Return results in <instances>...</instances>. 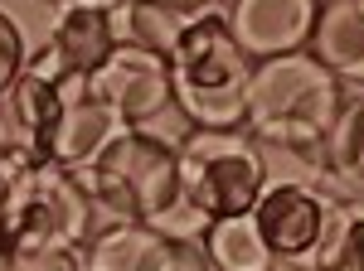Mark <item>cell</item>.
Wrapping results in <instances>:
<instances>
[{"instance_id": "7402d4cb", "label": "cell", "mask_w": 364, "mask_h": 271, "mask_svg": "<svg viewBox=\"0 0 364 271\" xmlns=\"http://www.w3.org/2000/svg\"><path fill=\"white\" fill-rule=\"evenodd\" d=\"M58 5H63V0H58Z\"/></svg>"}, {"instance_id": "9a60e30c", "label": "cell", "mask_w": 364, "mask_h": 271, "mask_svg": "<svg viewBox=\"0 0 364 271\" xmlns=\"http://www.w3.org/2000/svg\"><path fill=\"white\" fill-rule=\"evenodd\" d=\"M282 267H311V271H364V204L350 194H336V209L326 218V233L306 262Z\"/></svg>"}, {"instance_id": "7c38bea8", "label": "cell", "mask_w": 364, "mask_h": 271, "mask_svg": "<svg viewBox=\"0 0 364 271\" xmlns=\"http://www.w3.org/2000/svg\"><path fill=\"white\" fill-rule=\"evenodd\" d=\"M58 111H63V82L44 78L34 68H20L15 82L0 92V126H5V136H15L10 145L29 150L34 160L49 155Z\"/></svg>"}, {"instance_id": "2e32d148", "label": "cell", "mask_w": 364, "mask_h": 271, "mask_svg": "<svg viewBox=\"0 0 364 271\" xmlns=\"http://www.w3.org/2000/svg\"><path fill=\"white\" fill-rule=\"evenodd\" d=\"M199 252L209 271H272V252L262 247L257 228H252L248 214H233V218H214L204 233H199Z\"/></svg>"}, {"instance_id": "52a82bcc", "label": "cell", "mask_w": 364, "mask_h": 271, "mask_svg": "<svg viewBox=\"0 0 364 271\" xmlns=\"http://www.w3.org/2000/svg\"><path fill=\"white\" fill-rule=\"evenodd\" d=\"M83 87L92 102H102L127 126H151L161 111L175 107V97H170V63L136 49V44H117L107 54V63L83 78Z\"/></svg>"}, {"instance_id": "44dd1931", "label": "cell", "mask_w": 364, "mask_h": 271, "mask_svg": "<svg viewBox=\"0 0 364 271\" xmlns=\"http://www.w3.org/2000/svg\"><path fill=\"white\" fill-rule=\"evenodd\" d=\"M5 150H10V136H5V126H0V155H5Z\"/></svg>"}, {"instance_id": "ba28073f", "label": "cell", "mask_w": 364, "mask_h": 271, "mask_svg": "<svg viewBox=\"0 0 364 271\" xmlns=\"http://www.w3.org/2000/svg\"><path fill=\"white\" fill-rule=\"evenodd\" d=\"M83 271H209L199 243L170 238L161 228L112 218L83 247Z\"/></svg>"}, {"instance_id": "6da1fadb", "label": "cell", "mask_w": 364, "mask_h": 271, "mask_svg": "<svg viewBox=\"0 0 364 271\" xmlns=\"http://www.w3.org/2000/svg\"><path fill=\"white\" fill-rule=\"evenodd\" d=\"M83 189L112 218L161 228L170 238H185V243H199V233L209 228V218L185 199L175 145L151 136L146 126H132L127 136H117L112 150L83 179Z\"/></svg>"}, {"instance_id": "ac0fdd59", "label": "cell", "mask_w": 364, "mask_h": 271, "mask_svg": "<svg viewBox=\"0 0 364 271\" xmlns=\"http://www.w3.org/2000/svg\"><path fill=\"white\" fill-rule=\"evenodd\" d=\"M0 271H83V247H54V252H0Z\"/></svg>"}, {"instance_id": "277c9868", "label": "cell", "mask_w": 364, "mask_h": 271, "mask_svg": "<svg viewBox=\"0 0 364 271\" xmlns=\"http://www.w3.org/2000/svg\"><path fill=\"white\" fill-rule=\"evenodd\" d=\"M350 87L326 73L316 58L282 54L252 63L248 78V111H243V131L257 145H321L326 131L336 126Z\"/></svg>"}, {"instance_id": "7a4b0ae2", "label": "cell", "mask_w": 364, "mask_h": 271, "mask_svg": "<svg viewBox=\"0 0 364 271\" xmlns=\"http://www.w3.org/2000/svg\"><path fill=\"white\" fill-rule=\"evenodd\" d=\"M97 233L92 194L54 160H34L10 145L0 155V252H54L87 247Z\"/></svg>"}, {"instance_id": "9c48e42d", "label": "cell", "mask_w": 364, "mask_h": 271, "mask_svg": "<svg viewBox=\"0 0 364 271\" xmlns=\"http://www.w3.org/2000/svg\"><path fill=\"white\" fill-rule=\"evenodd\" d=\"M321 0H224V25L233 44L262 63V58L301 54L316 25Z\"/></svg>"}, {"instance_id": "30bf717a", "label": "cell", "mask_w": 364, "mask_h": 271, "mask_svg": "<svg viewBox=\"0 0 364 271\" xmlns=\"http://www.w3.org/2000/svg\"><path fill=\"white\" fill-rule=\"evenodd\" d=\"M127 131H132L127 121H117L102 102L87 97L83 78H63V111H58V126H54V140H49L44 160H54L63 175H73L83 184L92 175V165L102 160L112 150V140Z\"/></svg>"}, {"instance_id": "ffe728a7", "label": "cell", "mask_w": 364, "mask_h": 271, "mask_svg": "<svg viewBox=\"0 0 364 271\" xmlns=\"http://www.w3.org/2000/svg\"><path fill=\"white\" fill-rule=\"evenodd\" d=\"M161 5H175V10H209V5H219V0H161Z\"/></svg>"}, {"instance_id": "8fae6325", "label": "cell", "mask_w": 364, "mask_h": 271, "mask_svg": "<svg viewBox=\"0 0 364 271\" xmlns=\"http://www.w3.org/2000/svg\"><path fill=\"white\" fill-rule=\"evenodd\" d=\"M44 44L58 54L68 78H87L97 73L117 44V20H112V0H63L49 20Z\"/></svg>"}, {"instance_id": "e0dca14e", "label": "cell", "mask_w": 364, "mask_h": 271, "mask_svg": "<svg viewBox=\"0 0 364 271\" xmlns=\"http://www.w3.org/2000/svg\"><path fill=\"white\" fill-rule=\"evenodd\" d=\"M321 155H326V170L331 179L350 189H364V87H350L345 107H340L336 126L321 140Z\"/></svg>"}, {"instance_id": "5b68a950", "label": "cell", "mask_w": 364, "mask_h": 271, "mask_svg": "<svg viewBox=\"0 0 364 271\" xmlns=\"http://www.w3.org/2000/svg\"><path fill=\"white\" fill-rule=\"evenodd\" d=\"M175 165H180V184L185 199L209 218H233L248 214L257 194L267 184V160L262 145L252 140L243 126L238 131H185L175 145Z\"/></svg>"}, {"instance_id": "8992f818", "label": "cell", "mask_w": 364, "mask_h": 271, "mask_svg": "<svg viewBox=\"0 0 364 271\" xmlns=\"http://www.w3.org/2000/svg\"><path fill=\"white\" fill-rule=\"evenodd\" d=\"M336 209V189L326 184H296V179H267L257 204L248 209L252 228L262 247L272 252V262H306L321 233H326V218Z\"/></svg>"}, {"instance_id": "5bb4252c", "label": "cell", "mask_w": 364, "mask_h": 271, "mask_svg": "<svg viewBox=\"0 0 364 271\" xmlns=\"http://www.w3.org/2000/svg\"><path fill=\"white\" fill-rule=\"evenodd\" d=\"M112 20L122 44H136L156 58H170L185 25L195 20V10H175V5H161V0H112Z\"/></svg>"}, {"instance_id": "d6986e66", "label": "cell", "mask_w": 364, "mask_h": 271, "mask_svg": "<svg viewBox=\"0 0 364 271\" xmlns=\"http://www.w3.org/2000/svg\"><path fill=\"white\" fill-rule=\"evenodd\" d=\"M25 54H29V44H25V34H20V25L0 10V92L15 82V73L25 68Z\"/></svg>"}, {"instance_id": "4fadbf2b", "label": "cell", "mask_w": 364, "mask_h": 271, "mask_svg": "<svg viewBox=\"0 0 364 271\" xmlns=\"http://www.w3.org/2000/svg\"><path fill=\"white\" fill-rule=\"evenodd\" d=\"M306 54L345 87H364V0H321Z\"/></svg>"}, {"instance_id": "3957f363", "label": "cell", "mask_w": 364, "mask_h": 271, "mask_svg": "<svg viewBox=\"0 0 364 271\" xmlns=\"http://www.w3.org/2000/svg\"><path fill=\"white\" fill-rule=\"evenodd\" d=\"M170 63V97L185 126L195 131H238L248 111L252 58L233 44L224 25V5L195 10Z\"/></svg>"}]
</instances>
